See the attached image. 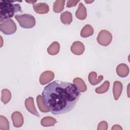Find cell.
<instances>
[{"label": "cell", "instance_id": "obj_13", "mask_svg": "<svg viewBox=\"0 0 130 130\" xmlns=\"http://www.w3.org/2000/svg\"><path fill=\"white\" fill-rule=\"evenodd\" d=\"M103 76L99 75L98 78H97V74L95 72L92 71L90 72L88 76V79L89 82L92 85H95L99 84L103 80Z\"/></svg>", "mask_w": 130, "mask_h": 130}, {"label": "cell", "instance_id": "obj_25", "mask_svg": "<svg viewBox=\"0 0 130 130\" xmlns=\"http://www.w3.org/2000/svg\"><path fill=\"white\" fill-rule=\"evenodd\" d=\"M108 123L106 121H101L98 126V130H107L108 129Z\"/></svg>", "mask_w": 130, "mask_h": 130}, {"label": "cell", "instance_id": "obj_14", "mask_svg": "<svg viewBox=\"0 0 130 130\" xmlns=\"http://www.w3.org/2000/svg\"><path fill=\"white\" fill-rule=\"evenodd\" d=\"M76 17L80 20H84L87 17L86 8L82 3H80L78 5V8L75 12Z\"/></svg>", "mask_w": 130, "mask_h": 130}, {"label": "cell", "instance_id": "obj_26", "mask_svg": "<svg viewBox=\"0 0 130 130\" xmlns=\"http://www.w3.org/2000/svg\"><path fill=\"white\" fill-rule=\"evenodd\" d=\"M80 1H72V0H68L67 2L66 6L67 8H71L73 7H75L77 5V3H79Z\"/></svg>", "mask_w": 130, "mask_h": 130}, {"label": "cell", "instance_id": "obj_17", "mask_svg": "<svg viewBox=\"0 0 130 130\" xmlns=\"http://www.w3.org/2000/svg\"><path fill=\"white\" fill-rule=\"evenodd\" d=\"M94 33V29L93 27L89 24L85 25L81 29L80 32V36L82 38H88L92 36Z\"/></svg>", "mask_w": 130, "mask_h": 130}, {"label": "cell", "instance_id": "obj_22", "mask_svg": "<svg viewBox=\"0 0 130 130\" xmlns=\"http://www.w3.org/2000/svg\"><path fill=\"white\" fill-rule=\"evenodd\" d=\"M11 99V93L7 89H3L2 90L1 101L4 104H7Z\"/></svg>", "mask_w": 130, "mask_h": 130}, {"label": "cell", "instance_id": "obj_18", "mask_svg": "<svg viewBox=\"0 0 130 130\" xmlns=\"http://www.w3.org/2000/svg\"><path fill=\"white\" fill-rule=\"evenodd\" d=\"M56 122V120L54 118L51 116H46L43 117L41 120V125L44 127L54 126Z\"/></svg>", "mask_w": 130, "mask_h": 130}, {"label": "cell", "instance_id": "obj_12", "mask_svg": "<svg viewBox=\"0 0 130 130\" xmlns=\"http://www.w3.org/2000/svg\"><path fill=\"white\" fill-rule=\"evenodd\" d=\"M129 72V68L125 63H120L116 67L117 74L120 77H126L128 75Z\"/></svg>", "mask_w": 130, "mask_h": 130}, {"label": "cell", "instance_id": "obj_19", "mask_svg": "<svg viewBox=\"0 0 130 130\" xmlns=\"http://www.w3.org/2000/svg\"><path fill=\"white\" fill-rule=\"evenodd\" d=\"M60 50V45L57 42H53L47 48V52L51 55H55L58 53Z\"/></svg>", "mask_w": 130, "mask_h": 130}, {"label": "cell", "instance_id": "obj_27", "mask_svg": "<svg viewBox=\"0 0 130 130\" xmlns=\"http://www.w3.org/2000/svg\"><path fill=\"white\" fill-rule=\"evenodd\" d=\"M111 129L112 130H114V129H116V130H122V128L120 126V125H118V124H115V125H114L113 126H112V128H111Z\"/></svg>", "mask_w": 130, "mask_h": 130}, {"label": "cell", "instance_id": "obj_7", "mask_svg": "<svg viewBox=\"0 0 130 130\" xmlns=\"http://www.w3.org/2000/svg\"><path fill=\"white\" fill-rule=\"evenodd\" d=\"M13 124L15 127H20L22 126L24 119L22 114L19 111H15L11 115Z\"/></svg>", "mask_w": 130, "mask_h": 130}, {"label": "cell", "instance_id": "obj_8", "mask_svg": "<svg viewBox=\"0 0 130 130\" xmlns=\"http://www.w3.org/2000/svg\"><path fill=\"white\" fill-rule=\"evenodd\" d=\"M85 50V47L83 43L80 41L74 42L71 47V52L77 55H80L83 53Z\"/></svg>", "mask_w": 130, "mask_h": 130}, {"label": "cell", "instance_id": "obj_16", "mask_svg": "<svg viewBox=\"0 0 130 130\" xmlns=\"http://www.w3.org/2000/svg\"><path fill=\"white\" fill-rule=\"evenodd\" d=\"M73 83L76 85L80 92H83L87 90L86 85L83 80L81 78L79 77H76L74 78L73 79Z\"/></svg>", "mask_w": 130, "mask_h": 130}, {"label": "cell", "instance_id": "obj_20", "mask_svg": "<svg viewBox=\"0 0 130 130\" xmlns=\"http://www.w3.org/2000/svg\"><path fill=\"white\" fill-rule=\"evenodd\" d=\"M37 105L38 106V108L40 111L44 113H47L48 112H50V110L47 107V106L45 105L44 101L43 96L41 95H38L36 99Z\"/></svg>", "mask_w": 130, "mask_h": 130}, {"label": "cell", "instance_id": "obj_28", "mask_svg": "<svg viewBox=\"0 0 130 130\" xmlns=\"http://www.w3.org/2000/svg\"><path fill=\"white\" fill-rule=\"evenodd\" d=\"M27 3H31V4H33V3H35L37 2V1H26Z\"/></svg>", "mask_w": 130, "mask_h": 130}, {"label": "cell", "instance_id": "obj_2", "mask_svg": "<svg viewBox=\"0 0 130 130\" xmlns=\"http://www.w3.org/2000/svg\"><path fill=\"white\" fill-rule=\"evenodd\" d=\"M17 1L1 0L0 1V21L10 19L15 13L22 12L21 7L19 4L15 3Z\"/></svg>", "mask_w": 130, "mask_h": 130}, {"label": "cell", "instance_id": "obj_10", "mask_svg": "<svg viewBox=\"0 0 130 130\" xmlns=\"http://www.w3.org/2000/svg\"><path fill=\"white\" fill-rule=\"evenodd\" d=\"M33 8L36 13L39 14H47L49 11V6L45 3H39L34 4Z\"/></svg>", "mask_w": 130, "mask_h": 130}, {"label": "cell", "instance_id": "obj_29", "mask_svg": "<svg viewBox=\"0 0 130 130\" xmlns=\"http://www.w3.org/2000/svg\"><path fill=\"white\" fill-rule=\"evenodd\" d=\"M94 1H85V2L87 3V4H90V3H91L92 2H93Z\"/></svg>", "mask_w": 130, "mask_h": 130}, {"label": "cell", "instance_id": "obj_23", "mask_svg": "<svg viewBox=\"0 0 130 130\" xmlns=\"http://www.w3.org/2000/svg\"><path fill=\"white\" fill-rule=\"evenodd\" d=\"M110 82L108 81H105L102 85L97 87L95 89L96 93L99 94H102L106 92L109 88Z\"/></svg>", "mask_w": 130, "mask_h": 130}, {"label": "cell", "instance_id": "obj_5", "mask_svg": "<svg viewBox=\"0 0 130 130\" xmlns=\"http://www.w3.org/2000/svg\"><path fill=\"white\" fill-rule=\"evenodd\" d=\"M96 40L100 45L103 46H107L112 42V35L108 30L103 29L99 33Z\"/></svg>", "mask_w": 130, "mask_h": 130}, {"label": "cell", "instance_id": "obj_21", "mask_svg": "<svg viewBox=\"0 0 130 130\" xmlns=\"http://www.w3.org/2000/svg\"><path fill=\"white\" fill-rule=\"evenodd\" d=\"M66 1L64 0H57L53 4V9L55 13H60L64 9V6Z\"/></svg>", "mask_w": 130, "mask_h": 130}, {"label": "cell", "instance_id": "obj_6", "mask_svg": "<svg viewBox=\"0 0 130 130\" xmlns=\"http://www.w3.org/2000/svg\"><path fill=\"white\" fill-rule=\"evenodd\" d=\"M54 78V73L53 72L51 71H46L41 74L39 82L41 84L45 85L53 80Z\"/></svg>", "mask_w": 130, "mask_h": 130}, {"label": "cell", "instance_id": "obj_9", "mask_svg": "<svg viewBox=\"0 0 130 130\" xmlns=\"http://www.w3.org/2000/svg\"><path fill=\"white\" fill-rule=\"evenodd\" d=\"M25 106L27 109V110L31 113L32 114L37 116L40 117V115L39 113L37 112L36 107L34 105V98L32 97H29L27 98L25 101Z\"/></svg>", "mask_w": 130, "mask_h": 130}, {"label": "cell", "instance_id": "obj_24", "mask_svg": "<svg viewBox=\"0 0 130 130\" xmlns=\"http://www.w3.org/2000/svg\"><path fill=\"white\" fill-rule=\"evenodd\" d=\"M0 129H9V122L7 118L3 115L0 116Z\"/></svg>", "mask_w": 130, "mask_h": 130}, {"label": "cell", "instance_id": "obj_11", "mask_svg": "<svg viewBox=\"0 0 130 130\" xmlns=\"http://www.w3.org/2000/svg\"><path fill=\"white\" fill-rule=\"evenodd\" d=\"M123 88L122 84L119 81H115L113 83V93L114 98L115 100H117L122 93Z\"/></svg>", "mask_w": 130, "mask_h": 130}, {"label": "cell", "instance_id": "obj_3", "mask_svg": "<svg viewBox=\"0 0 130 130\" xmlns=\"http://www.w3.org/2000/svg\"><path fill=\"white\" fill-rule=\"evenodd\" d=\"M15 18L19 23L20 26L24 28H31L36 25V20L34 17L29 14L16 15Z\"/></svg>", "mask_w": 130, "mask_h": 130}, {"label": "cell", "instance_id": "obj_1", "mask_svg": "<svg viewBox=\"0 0 130 130\" xmlns=\"http://www.w3.org/2000/svg\"><path fill=\"white\" fill-rule=\"evenodd\" d=\"M44 102L54 115L68 113L75 106L80 96L74 84L54 81L46 85L42 92Z\"/></svg>", "mask_w": 130, "mask_h": 130}, {"label": "cell", "instance_id": "obj_15", "mask_svg": "<svg viewBox=\"0 0 130 130\" xmlns=\"http://www.w3.org/2000/svg\"><path fill=\"white\" fill-rule=\"evenodd\" d=\"M60 19L62 23L65 25H69L73 20L72 14L70 12L65 11L62 12L60 16Z\"/></svg>", "mask_w": 130, "mask_h": 130}, {"label": "cell", "instance_id": "obj_4", "mask_svg": "<svg viewBox=\"0 0 130 130\" xmlns=\"http://www.w3.org/2000/svg\"><path fill=\"white\" fill-rule=\"evenodd\" d=\"M0 30L7 35L13 34L17 30L16 24L11 19L0 21Z\"/></svg>", "mask_w": 130, "mask_h": 130}]
</instances>
